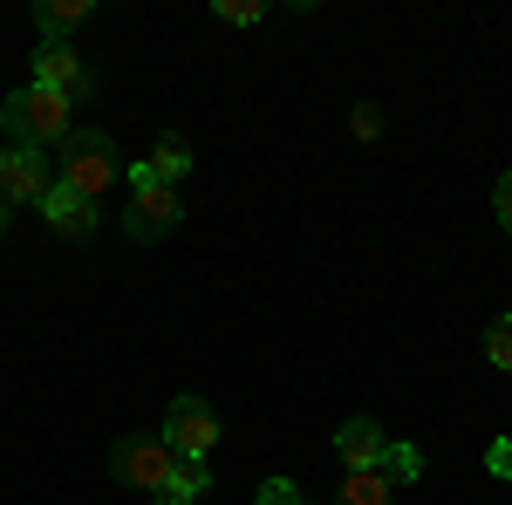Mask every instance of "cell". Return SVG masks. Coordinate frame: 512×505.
<instances>
[{
  "label": "cell",
  "instance_id": "11",
  "mask_svg": "<svg viewBox=\"0 0 512 505\" xmlns=\"http://www.w3.org/2000/svg\"><path fill=\"white\" fill-rule=\"evenodd\" d=\"M198 492H212L205 458H178V465H171V478H164V492H158V505H198Z\"/></svg>",
  "mask_w": 512,
  "mask_h": 505
},
{
  "label": "cell",
  "instance_id": "13",
  "mask_svg": "<svg viewBox=\"0 0 512 505\" xmlns=\"http://www.w3.org/2000/svg\"><path fill=\"white\" fill-rule=\"evenodd\" d=\"M335 505H396V485L383 471H349L342 492H335Z\"/></svg>",
  "mask_w": 512,
  "mask_h": 505
},
{
  "label": "cell",
  "instance_id": "9",
  "mask_svg": "<svg viewBox=\"0 0 512 505\" xmlns=\"http://www.w3.org/2000/svg\"><path fill=\"white\" fill-rule=\"evenodd\" d=\"M335 451H342V465L349 471H376L383 465V451H390V437L376 417H349V424L335 430Z\"/></svg>",
  "mask_w": 512,
  "mask_h": 505
},
{
  "label": "cell",
  "instance_id": "6",
  "mask_svg": "<svg viewBox=\"0 0 512 505\" xmlns=\"http://www.w3.org/2000/svg\"><path fill=\"white\" fill-rule=\"evenodd\" d=\"M48 192H55L48 157L28 151V144H7V151H0V198H7V205H41Z\"/></svg>",
  "mask_w": 512,
  "mask_h": 505
},
{
  "label": "cell",
  "instance_id": "12",
  "mask_svg": "<svg viewBox=\"0 0 512 505\" xmlns=\"http://www.w3.org/2000/svg\"><path fill=\"white\" fill-rule=\"evenodd\" d=\"M89 14H96L89 0H41V7H35V28H41V41H62L69 28H82Z\"/></svg>",
  "mask_w": 512,
  "mask_h": 505
},
{
  "label": "cell",
  "instance_id": "17",
  "mask_svg": "<svg viewBox=\"0 0 512 505\" xmlns=\"http://www.w3.org/2000/svg\"><path fill=\"white\" fill-rule=\"evenodd\" d=\"M212 14H219V21H239V28H253V21H260L267 7H260V0H219Z\"/></svg>",
  "mask_w": 512,
  "mask_h": 505
},
{
  "label": "cell",
  "instance_id": "20",
  "mask_svg": "<svg viewBox=\"0 0 512 505\" xmlns=\"http://www.w3.org/2000/svg\"><path fill=\"white\" fill-rule=\"evenodd\" d=\"M492 212H499V226H506V233H512V171H506V178H499V192H492Z\"/></svg>",
  "mask_w": 512,
  "mask_h": 505
},
{
  "label": "cell",
  "instance_id": "16",
  "mask_svg": "<svg viewBox=\"0 0 512 505\" xmlns=\"http://www.w3.org/2000/svg\"><path fill=\"white\" fill-rule=\"evenodd\" d=\"M253 505H308V499H301V485H294V478H267V485L253 492Z\"/></svg>",
  "mask_w": 512,
  "mask_h": 505
},
{
  "label": "cell",
  "instance_id": "15",
  "mask_svg": "<svg viewBox=\"0 0 512 505\" xmlns=\"http://www.w3.org/2000/svg\"><path fill=\"white\" fill-rule=\"evenodd\" d=\"M485 362H492V369H506V376H512V314H499V321L485 328Z\"/></svg>",
  "mask_w": 512,
  "mask_h": 505
},
{
  "label": "cell",
  "instance_id": "4",
  "mask_svg": "<svg viewBox=\"0 0 512 505\" xmlns=\"http://www.w3.org/2000/svg\"><path fill=\"white\" fill-rule=\"evenodd\" d=\"M171 465H178V451L164 437H117V451H110V478L130 492H164Z\"/></svg>",
  "mask_w": 512,
  "mask_h": 505
},
{
  "label": "cell",
  "instance_id": "21",
  "mask_svg": "<svg viewBox=\"0 0 512 505\" xmlns=\"http://www.w3.org/2000/svg\"><path fill=\"white\" fill-rule=\"evenodd\" d=\"M7 212H14V205H7V198H0V233H7Z\"/></svg>",
  "mask_w": 512,
  "mask_h": 505
},
{
  "label": "cell",
  "instance_id": "8",
  "mask_svg": "<svg viewBox=\"0 0 512 505\" xmlns=\"http://www.w3.org/2000/svg\"><path fill=\"white\" fill-rule=\"evenodd\" d=\"M35 82H41V89H55V96H69V103L96 89V82H89V69L76 62V48H69V41H41V48H35Z\"/></svg>",
  "mask_w": 512,
  "mask_h": 505
},
{
  "label": "cell",
  "instance_id": "7",
  "mask_svg": "<svg viewBox=\"0 0 512 505\" xmlns=\"http://www.w3.org/2000/svg\"><path fill=\"white\" fill-rule=\"evenodd\" d=\"M41 219H48L62 239H89V233H96V219H103V205H96L89 192H76V185H62V178H55V192L41 198Z\"/></svg>",
  "mask_w": 512,
  "mask_h": 505
},
{
  "label": "cell",
  "instance_id": "5",
  "mask_svg": "<svg viewBox=\"0 0 512 505\" xmlns=\"http://www.w3.org/2000/svg\"><path fill=\"white\" fill-rule=\"evenodd\" d=\"M164 444L178 451V458H205L212 444H219V410L205 403V396H178L171 410H164Z\"/></svg>",
  "mask_w": 512,
  "mask_h": 505
},
{
  "label": "cell",
  "instance_id": "19",
  "mask_svg": "<svg viewBox=\"0 0 512 505\" xmlns=\"http://www.w3.org/2000/svg\"><path fill=\"white\" fill-rule=\"evenodd\" d=\"M355 137H383V110H376V103L355 110Z\"/></svg>",
  "mask_w": 512,
  "mask_h": 505
},
{
  "label": "cell",
  "instance_id": "10",
  "mask_svg": "<svg viewBox=\"0 0 512 505\" xmlns=\"http://www.w3.org/2000/svg\"><path fill=\"white\" fill-rule=\"evenodd\" d=\"M185 171H192V144L185 137H158V151L144 164H130V178H151V185H178Z\"/></svg>",
  "mask_w": 512,
  "mask_h": 505
},
{
  "label": "cell",
  "instance_id": "18",
  "mask_svg": "<svg viewBox=\"0 0 512 505\" xmlns=\"http://www.w3.org/2000/svg\"><path fill=\"white\" fill-rule=\"evenodd\" d=\"M485 471H492V478H512V437H499V444L485 451Z\"/></svg>",
  "mask_w": 512,
  "mask_h": 505
},
{
  "label": "cell",
  "instance_id": "1",
  "mask_svg": "<svg viewBox=\"0 0 512 505\" xmlns=\"http://www.w3.org/2000/svg\"><path fill=\"white\" fill-rule=\"evenodd\" d=\"M69 96H55V89H41V82H28V89H14L7 103H0V123H7V137L14 144H28V151H41V144H69Z\"/></svg>",
  "mask_w": 512,
  "mask_h": 505
},
{
  "label": "cell",
  "instance_id": "14",
  "mask_svg": "<svg viewBox=\"0 0 512 505\" xmlns=\"http://www.w3.org/2000/svg\"><path fill=\"white\" fill-rule=\"evenodd\" d=\"M383 478H390V485H410V478H424V451H417V444H396L390 437V451H383Z\"/></svg>",
  "mask_w": 512,
  "mask_h": 505
},
{
  "label": "cell",
  "instance_id": "3",
  "mask_svg": "<svg viewBox=\"0 0 512 505\" xmlns=\"http://www.w3.org/2000/svg\"><path fill=\"white\" fill-rule=\"evenodd\" d=\"M178 219H185V198H178V185L130 178V212H123V233L137 239V246H151V239L178 233Z\"/></svg>",
  "mask_w": 512,
  "mask_h": 505
},
{
  "label": "cell",
  "instance_id": "2",
  "mask_svg": "<svg viewBox=\"0 0 512 505\" xmlns=\"http://www.w3.org/2000/svg\"><path fill=\"white\" fill-rule=\"evenodd\" d=\"M117 178H123L117 137H103V130H69V144H62V185H76V192L103 198Z\"/></svg>",
  "mask_w": 512,
  "mask_h": 505
}]
</instances>
